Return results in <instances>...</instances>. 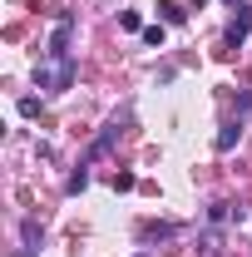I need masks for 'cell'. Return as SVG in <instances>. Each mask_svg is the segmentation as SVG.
<instances>
[{"label": "cell", "instance_id": "6da1fadb", "mask_svg": "<svg viewBox=\"0 0 252 257\" xmlns=\"http://www.w3.org/2000/svg\"><path fill=\"white\" fill-rule=\"evenodd\" d=\"M74 74H79V64L64 55V60H55V64H40V69H35V84H40V89H50V94H60V89L74 84Z\"/></svg>", "mask_w": 252, "mask_h": 257}, {"label": "cell", "instance_id": "7a4b0ae2", "mask_svg": "<svg viewBox=\"0 0 252 257\" xmlns=\"http://www.w3.org/2000/svg\"><path fill=\"white\" fill-rule=\"evenodd\" d=\"M247 35H252V10H242V15H237V20L227 25V45H242Z\"/></svg>", "mask_w": 252, "mask_h": 257}, {"label": "cell", "instance_id": "3957f363", "mask_svg": "<svg viewBox=\"0 0 252 257\" xmlns=\"http://www.w3.org/2000/svg\"><path fill=\"white\" fill-rule=\"evenodd\" d=\"M163 15L178 25V20H188V10H183V0H163Z\"/></svg>", "mask_w": 252, "mask_h": 257}, {"label": "cell", "instance_id": "277c9868", "mask_svg": "<svg viewBox=\"0 0 252 257\" xmlns=\"http://www.w3.org/2000/svg\"><path fill=\"white\" fill-rule=\"evenodd\" d=\"M237 134H242V128H237V124H227V128H222V134H218V149H222V154H227V149L237 144Z\"/></svg>", "mask_w": 252, "mask_h": 257}, {"label": "cell", "instance_id": "5b68a950", "mask_svg": "<svg viewBox=\"0 0 252 257\" xmlns=\"http://www.w3.org/2000/svg\"><path fill=\"white\" fill-rule=\"evenodd\" d=\"M84 183H89V168L79 163V173H69V183H64V188H69V193H79V188H84Z\"/></svg>", "mask_w": 252, "mask_h": 257}, {"label": "cell", "instance_id": "8992f818", "mask_svg": "<svg viewBox=\"0 0 252 257\" xmlns=\"http://www.w3.org/2000/svg\"><path fill=\"white\" fill-rule=\"evenodd\" d=\"M40 237H45V232H40L35 223H25V252H35V247H40Z\"/></svg>", "mask_w": 252, "mask_h": 257}, {"label": "cell", "instance_id": "52a82bcc", "mask_svg": "<svg viewBox=\"0 0 252 257\" xmlns=\"http://www.w3.org/2000/svg\"><path fill=\"white\" fill-rule=\"evenodd\" d=\"M144 45H163V25H149L144 30Z\"/></svg>", "mask_w": 252, "mask_h": 257}]
</instances>
